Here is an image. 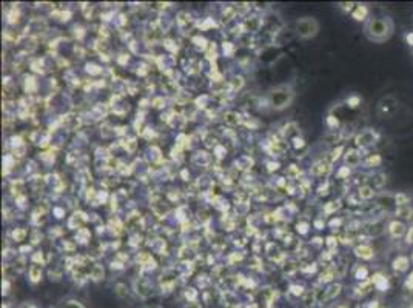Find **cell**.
<instances>
[{
	"mask_svg": "<svg viewBox=\"0 0 413 308\" xmlns=\"http://www.w3.org/2000/svg\"><path fill=\"white\" fill-rule=\"evenodd\" d=\"M395 31L393 20L389 17H372L364 25V34L375 43H386Z\"/></svg>",
	"mask_w": 413,
	"mask_h": 308,
	"instance_id": "6da1fadb",
	"label": "cell"
},
{
	"mask_svg": "<svg viewBox=\"0 0 413 308\" xmlns=\"http://www.w3.org/2000/svg\"><path fill=\"white\" fill-rule=\"evenodd\" d=\"M319 25L313 17H302L296 22V33L302 39H312L318 34Z\"/></svg>",
	"mask_w": 413,
	"mask_h": 308,
	"instance_id": "7a4b0ae2",
	"label": "cell"
},
{
	"mask_svg": "<svg viewBox=\"0 0 413 308\" xmlns=\"http://www.w3.org/2000/svg\"><path fill=\"white\" fill-rule=\"evenodd\" d=\"M291 99H293V93L287 86H281V88H278V89H275L272 93V104L278 110H282V108L288 107Z\"/></svg>",
	"mask_w": 413,
	"mask_h": 308,
	"instance_id": "3957f363",
	"label": "cell"
},
{
	"mask_svg": "<svg viewBox=\"0 0 413 308\" xmlns=\"http://www.w3.org/2000/svg\"><path fill=\"white\" fill-rule=\"evenodd\" d=\"M379 133L376 130H372V128H367V130H363L356 137H355V143L358 148L364 149V148H369L372 145H375L378 140H379Z\"/></svg>",
	"mask_w": 413,
	"mask_h": 308,
	"instance_id": "277c9868",
	"label": "cell"
},
{
	"mask_svg": "<svg viewBox=\"0 0 413 308\" xmlns=\"http://www.w3.org/2000/svg\"><path fill=\"white\" fill-rule=\"evenodd\" d=\"M407 225L404 224V221H399V219H392L389 224H387V233L392 239H401V237H405V233H407Z\"/></svg>",
	"mask_w": 413,
	"mask_h": 308,
	"instance_id": "5b68a950",
	"label": "cell"
},
{
	"mask_svg": "<svg viewBox=\"0 0 413 308\" xmlns=\"http://www.w3.org/2000/svg\"><path fill=\"white\" fill-rule=\"evenodd\" d=\"M353 253H355L356 258L361 259V261H372L375 258V250L369 243H359V245H356L355 250H353Z\"/></svg>",
	"mask_w": 413,
	"mask_h": 308,
	"instance_id": "8992f818",
	"label": "cell"
},
{
	"mask_svg": "<svg viewBox=\"0 0 413 308\" xmlns=\"http://www.w3.org/2000/svg\"><path fill=\"white\" fill-rule=\"evenodd\" d=\"M344 162H345V167H348V168L359 167L361 164H363V154H361L359 149L351 148L344 154Z\"/></svg>",
	"mask_w": 413,
	"mask_h": 308,
	"instance_id": "52a82bcc",
	"label": "cell"
},
{
	"mask_svg": "<svg viewBox=\"0 0 413 308\" xmlns=\"http://www.w3.org/2000/svg\"><path fill=\"white\" fill-rule=\"evenodd\" d=\"M410 264H411V261H410L408 256L398 254L396 258L392 261V268H393V271H396V273H407L408 268H410Z\"/></svg>",
	"mask_w": 413,
	"mask_h": 308,
	"instance_id": "ba28073f",
	"label": "cell"
},
{
	"mask_svg": "<svg viewBox=\"0 0 413 308\" xmlns=\"http://www.w3.org/2000/svg\"><path fill=\"white\" fill-rule=\"evenodd\" d=\"M370 16V10L366 4H356L355 10L351 11V17L356 22H367Z\"/></svg>",
	"mask_w": 413,
	"mask_h": 308,
	"instance_id": "9c48e42d",
	"label": "cell"
},
{
	"mask_svg": "<svg viewBox=\"0 0 413 308\" xmlns=\"http://www.w3.org/2000/svg\"><path fill=\"white\" fill-rule=\"evenodd\" d=\"M382 165V156L378 152H372V154H367L366 159H363V167L367 168V170H372V168H378Z\"/></svg>",
	"mask_w": 413,
	"mask_h": 308,
	"instance_id": "30bf717a",
	"label": "cell"
},
{
	"mask_svg": "<svg viewBox=\"0 0 413 308\" xmlns=\"http://www.w3.org/2000/svg\"><path fill=\"white\" fill-rule=\"evenodd\" d=\"M370 282H372V285H373L376 290H379V291H386V290L389 288V279H387L382 273H375V274L372 276Z\"/></svg>",
	"mask_w": 413,
	"mask_h": 308,
	"instance_id": "8fae6325",
	"label": "cell"
},
{
	"mask_svg": "<svg viewBox=\"0 0 413 308\" xmlns=\"http://www.w3.org/2000/svg\"><path fill=\"white\" fill-rule=\"evenodd\" d=\"M358 196L361 200H372L373 197H376V190L370 185H361L358 190Z\"/></svg>",
	"mask_w": 413,
	"mask_h": 308,
	"instance_id": "7c38bea8",
	"label": "cell"
},
{
	"mask_svg": "<svg viewBox=\"0 0 413 308\" xmlns=\"http://www.w3.org/2000/svg\"><path fill=\"white\" fill-rule=\"evenodd\" d=\"M353 276L356 281H361V282H366L369 281V276H370V271L366 265H356L355 267V271H353Z\"/></svg>",
	"mask_w": 413,
	"mask_h": 308,
	"instance_id": "4fadbf2b",
	"label": "cell"
},
{
	"mask_svg": "<svg viewBox=\"0 0 413 308\" xmlns=\"http://www.w3.org/2000/svg\"><path fill=\"white\" fill-rule=\"evenodd\" d=\"M411 202V197L405 193H396L395 194V207L396 208H402V207H408V203Z\"/></svg>",
	"mask_w": 413,
	"mask_h": 308,
	"instance_id": "5bb4252c",
	"label": "cell"
},
{
	"mask_svg": "<svg viewBox=\"0 0 413 308\" xmlns=\"http://www.w3.org/2000/svg\"><path fill=\"white\" fill-rule=\"evenodd\" d=\"M395 214H396L398 218L404 219V221H413V208L410 207V205H408V207L396 208Z\"/></svg>",
	"mask_w": 413,
	"mask_h": 308,
	"instance_id": "9a60e30c",
	"label": "cell"
},
{
	"mask_svg": "<svg viewBox=\"0 0 413 308\" xmlns=\"http://www.w3.org/2000/svg\"><path fill=\"white\" fill-rule=\"evenodd\" d=\"M329 170H330V165H329L327 162H319V164L315 165L313 173H315V174H324V173H327Z\"/></svg>",
	"mask_w": 413,
	"mask_h": 308,
	"instance_id": "2e32d148",
	"label": "cell"
},
{
	"mask_svg": "<svg viewBox=\"0 0 413 308\" xmlns=\"http://www.w3.org/2000/svg\"><path fill=\"white\" fill-rule=\"evenodd\" d=\"M341 285L339 284H335V285H332L327 291H326V294H327V299H332V297H335L336 294H339L341 293Z\"/></svg>",
	"mask_w": 413,
	"mask_h": 308,
	"instance_id": "e0dca14e",
	"label": "cell"
},
{
	"mask_svg": "<svg viewBox=\"0 0 413 308\" xmlns=\"http://www.w3.org/2000/svg\"><path fill=\"white\" fill-rule=\"evenodd\" d=\"M347 105L350 107V108H356V107H359L361 105V97L359 96H350L348 99H347Z\"/></svg>",
	"mask_w": 413,
	"mask_h": 308,
	"instance_id": "ac0fdd59",
	"label": "cell"
},
{
	"mask_svg": "<svg viewBox=\"0 0 413 308\" xmlns=\"http://www.w3.org/2000/svg\"><path fill=\"white\" fill-rule=\"evenodd\" d=\"M355 7H356V4H353V2H345V4H339V8L342 10V11H345V13H351L353 10H355Z\"/></svg>",
	"mask_w": 413,
	"mask_h": 308,
	"instance_id": "d6986e66",
	"label": "cell"
},
{
	"mask_svg": "<svg viewBox=\"0 0 413 308\" xmlns=\"http://www.w3.org/2000/svg\"><path fill=\"white\" fill-rule=\"evenodd\" d=\"M62 308H83V305L79 303L77 300H67V302L62 305Z\"/></svg>",
	"mask_w": 413,
	"mask_h": 308,
	"instance_id": "ffe728a7",
	"label": "cell"
},
{
	"mask_svg": "<svg viewBox=\"0 0 413 308\" xmlns=\"http://www.w3.org/2000/svg\"><path fill=\"white\" fill-rule=\"evenodd\" d=\"M405 242L408 243V245H413V225H410L408 227V230H407V233H405Z\"/></svg>",
	"mask_w": 413,
	"mask_h": 308,
	"instance_id": "44dd1931",
	"label": "cell"
},
{
	"mask_svg": "<svg viewBox=\"0 0 413 308\" xmlns=\"http://www.w3.org/2000/svg\"><path fill=\"white\" fill-rule=\"evenodd\" d=\"M405 288L408 291H413V271H410V274L405 279Z\"/></svg>",
	"mask_w": 413,
	"mask_h": 308,
	"instance_id": "7402d4cb",
	"label": "cell"
},
{
	"mask_svg": "<svg viewBox=\"0 0 413 308\" xmlns=\"http://www.w3.org/2000/svg\"><path fill=\"white\" fill-rule=\"evenodd\" d=\"M404 40H405V43L413 49V31H408V33H405V36H404Z\"/></svg>",
	"mask_w": 413,
	"mask_h": 308,
	"instance_id": "603a6c76",
	"label": "cell"
},
{
	"mask_svg": "<svg viewBox=\"0 0 413 308\" xmlns=\"http://www.w3.org/2000/svg\"><path fill=\"white\" fill-rule=\"evenodd\" d=\"M338 176H339V177H348V176H350V168H348V167H342V168L339 170Z\"/></svg>",
	"mask_w": 413,
	"mask_h": 308,
	"instance_id": "cb8c5ba5",
	"label": "cell"
},
{
	"mask_svg": "<svg viewBox=\"0 0 413 308\" xmlns=\"http://www.w3.org/2000/svg\"><path fill=\"white\" fill-rule=\"evenodd\" d=\"M39 276H40V270H39L37 267H33V268H31V279H33V281H37Z\"/></svg>",
	"mask_w": 413,
	"mask_h": 308,
	"instance_id": "d4e9b609",
	"label": "cell"
},
{
	"mask_svg": "<svg viewBox=\"0 0 413 308\" xmlns=\"http://www.w3.org/2000/svg\"><path fill=\"white\" fill-rule=\"evenodd\" d=\"M344 151V148L342 146H338L333 152H332V161H335V159H339V154Z\"/></svg>",
	"mask_w": 413,
	"mask_h": 308,
	"instance_id": "484cf974",
	"label": "cell"
},
{
	"mask_svg": "<svg viewBox=\"0 0 413 308\" xmlns=\"http://www.w3.org/2000/svg\"><path fill=\"white\" fill-rule=\"evenodd\" d=\"M336 308H348V306H347V305H344V303H341V305H338Z\"/></svg>",
	"mask_w": 413,
	"mask_h": 308,
	"instance_id": "4316f807",
	"label": "cell"
},
{
	"mask_svg": "<svg viewBox=\"0 0 413 308\" xmlns=\"http://www.w3.org/2000/svg\"><path fill=\"white\" fill-rule=\"evenodd\" d=\"M410 261H411V264H413V251H411V254H410Z\"/></svg>",
	"mask_w": 413,
	"mask_h": 308,
	"instance_id": "83f0119b",
	"label": "cell"
},
{
	"mask_svg": "<svg viewBox=\"0 0 413 308\" xmlns=\"http://www.w3.org/2000/svg\"><path fill=\"white\" fill-rule=\"evenodd\" d=\"M411 51H413V49H411Z\"/></svg>",
	"mask_w": 413,
	"mask_h": 308,
	"instance_id": "f1b7e54d",
	"label": "cell"
}]
</instances>
